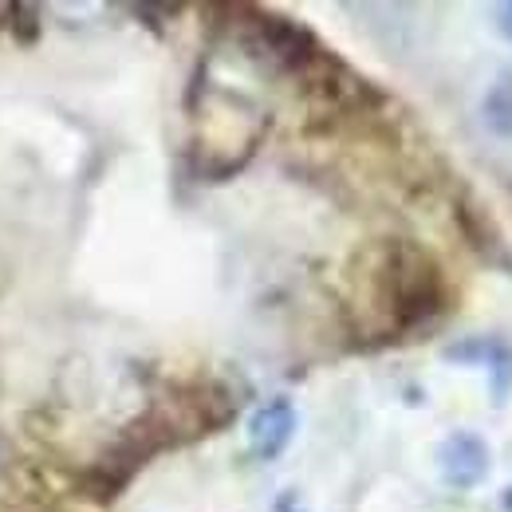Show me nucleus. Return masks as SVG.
<instances>
[{"label":"nucleus","instance_id":"f257e3e1","mask_svg":"<svg viewBox=\"0 0 512 512\" xmlns=\"http://www.w3.org/2000/svg\"><path fill=\"white\" fill-rule=\"evenodd\" d=\"M359 260H363V272H355L359 300L375 316L379 331H406L414 323L430 320L434 308L442 304L438 264L422 249L406 241H383Z\"/></svg>","mask_w":512,"mask_h":512},{"label":"nucleus","instance_id":"f03ea898","mask_svg":"<svg viewBox=\"0 0 512 512\" xmlns=\"http://www.w3.org/2000/svg\"><path fill=\"white\" fill-rule=\"evenodd\" d=\"M434 461H438V477L453 493H469V489L485 485V477L493 469V449L477 430H449L434 449Z\"/></svg>","mask_w":512,"mask_h":512},{"label":"nucleus","instance_id":"7ed1b4c3","mask_svg":"<svg viewBox=\"0 0 512 512\" xmlns=\"http://www.w3.org/2000/svg\"><path fill=\"white\" fill-rule=\"evenodd\" d=\"M446 359L453 363H465V367H477L485 379H489V394L493 402H509L512 394V343L501 335H473V339H461L446 347Z\"/></svg>","mask_w":512,"mask_h":512},{"label":"nucleus","instance_id":"20e7f679","mask_svg":"<svg viewBox=\"0 0 512 512\" xmlns=\"http://www.w3.org/2000/svg\"><path fill=\"white\" fill-rule=\"evenodd\" d=\"M296 406L288 398H268L264 406H256L249 426H245V438H249V453L256 461H276L284 449L292 446L296 438Z\"/></svg>","mask_w":512,"mask_h":512},{"label":"nucleus","instance_id":"39448f33","mask_svg":"<svg viewBox=\"0 0 512 512\" xmlns=\"http://www.w3.org/2000/svg\"><path fill=\"white\" fill-rule=\"evenodd\" d=\"M481 119L497 138L512 142V67L497 71L481 95Z\"/></svg>","mask_w":512,"mask_h":512},{"label":"nucleus","instance_id":"423d86ee","mask_svg":"<svg viewBox=\"0 0 512 512\" xmlns=\"http://www.w3.org/2000/svg\"><path fill=\"white\" fill-rule=\"evenodd\" d=\"M272 512H312V509H308V501H304V497H300L296 489H284V493L276 497Z\"/></svg>","mask_w":512,"mask_h":512},{"label":"nucleus","instance_id":"0eeeda50","mask_svg":"<svg viewBox=\"0 0 512 512\" xmlns=\"http://www.w3.org/2000/svg\"><path fill=\"white\" fill-rule=\"evenodd\" d=\"M493 20H497L501 36L512 44V0H505V4H497V8H493Z\"/></svg>","mask_w":512,"mask_h":512},{"label":"nucleus","instance_id":"6e6552de","mask_svg":"<svg viewBox=\"0 0 512 512\" xmlns=\"http://www.w3.org/2000/svg\"><path fill=\"white\" fill-rule=\"evenodd\" d=\"M501 505H505V512H512V489H505V497H501Z\"/></svg>","mask_w":512,"mask_h":512}]
</instances>
